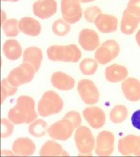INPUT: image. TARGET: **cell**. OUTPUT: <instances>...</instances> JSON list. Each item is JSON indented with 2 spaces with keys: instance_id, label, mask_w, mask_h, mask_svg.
<instances>
[{
  "instance_id": "4",
  "label": "cell",
  "mask_w": 140,
  "mask_h": 157,
  "mask_svg": "<svg viewBox=\"0 0 140 157\" xmlns=\"http://www.w3.org/2000/svg\"><path fill=\"white\" fill-rule=\"evenodd\" d=\"M74 140L79 155L92 156L96 141L90 129L86 126H79L76 131Z\"/></svg>"
},
{
  "instance_id": "21",
  "label": "cell",
  "mask_w": 140,
  "mask_h": 157,
  "mask_svg": "<svg viewBox=\"0 0 140 157\" xmlns=\"http://www.w3.org/2000/svg\"><path fill=\"white\" fill-rule=\"evenodd\" d=\"M43 60L42 50L36 47H30L26 48L23 56V63H29L34 67L36 72L39 70Z\"/></svg>"
},
{
  "instance_id": "38",
  "label": "cell",
  "mask_w": 140,
  "mask_h": 157,
  "mask_svg": "<svg viewBox=\"0 0 140 157\" xmlns=\"http://www.w3.org/2000/svg\"><path fill=\"white\" fill-rule=\"evenodd\" d=\"M2 2H16L19 0H2Z\"/></svg>"
},
{
  "instance_id": "8",
  "label": "cell",
  "mask_w": 140,
  "mask_h": 157,
  "mask_svg": "<svg viewBox=\"0 0 140 157\" xmlns=\"http://www.w3.org/2000/svg\"><path fill=\"white\" fill-rule=\"evenodd\" d=\"M77 90L82 100L88 105L96 104L99 100V92L94 82L89 79L79 81Z\"/></svg>"
},
{
  "instance_id": "24",
  "label": "cell",
  "mask_w": 140,
  "mask_h": 157,
  "mask_svg": "<svg viewBox=\"0 0 140 157\" xmlns=\"http://www.w3.org/2000/svg\"><path fill=\"white\" fill-rule=\"evenodd\" d=\"M3 52L5 57L10 61H16L21 57L22 48L19 43L15 39L6 40L3 46Z\"/></svg>"
},
{
  "instance_id": "31",
  "label": "cell",
  "mask_w": 140,
  "mask_h": 157,
  "mask_svg": "<svg viewBox=\"0 0 140 157\" xmlns=\"http://www.w3.org/2000/svg\"><path fill=\"white\" fill-rule=\"evenodd\" d=\"M13 123L5 118L1 119V138L6 139L9 137L13 133L14 126Z\"/></svg>"
},
{
  "instance_id": "6",
  "label": "cell",
  "mask_w": 140,
  "mask_h": 157,
  "mask_svg": "<svg viewBox=\"0 0 140 157\" xmlns=\"http://www.w3.org/2000/svg\"><path fill=\"white\" fill-rule=\"evenodd\" d=\"M119 45L114 39H109L99 46L95 52V59L101 64H106L118 57L119 53Z\"/></svg>"
},
{
  "instance_id": "17",
  "label": "cell",
  "mask_w": 140,
  "mask_h": 157,
  "mask_svg": "<svg viewBox=\"0 0 140 157\" xmlns=\"http://www.w3.org/2000/svg\"><path fill=\"white\" fill-rule=\"evenodd\" d=\"M94 24L97 29L102 33H112L117 30L118 19L114 16L102 13L97 16Z\"/></svg>"
},
{
  "instance_id": "28",
  "label": "cell",
  "mask_w": 140,
  "mask_h": 157,
  "mask_svg": "<svg viewBox=\"0 0 140 157\" xmlns=\"http://www.w3.org/2000/svg\"><path fill=\"white\" fill-rule=\"evenodd\" d=\"M2 29L6 37H16L19 34V23L16 19H9L2 25Z\"/></svg>"
},
{
  "instance_id": "5",
  "label": "cell",
  "mask_w": 140,
  "mask_h": 157,
  "mask_svg": "<svg viewBox=\"0 0 140 157\" xmlns=\"http://www.w3.org/2000/svg\"><path fill=\"white\" fill-rule=\"evenodd\" d=\"M35 69L32 65L23 63L18 67L11 70L6 78L12 86L18 87L31 82L35 75Z\"/></svg>"
},
{
  "instance_id": "30",
  "label": "cell",
  "mask_w": 140,
  "mask_h": 157,
  "mask_svg": "<svg viewBox=\"0 0 140 157\" xmlns=\"http://www.w3.org/2000/svg\"><path fill=\"white\" fill-rule=\"evenodd\" d=\"M17 87L12 86L7 78H4L1 82V104H3L7 97L14 95L17 91Z\"/></svg>"
},
{
  "instance_id": "27",
  "label": "cell",
  "mask_w": 140,
  "mask_h": 157,
  "mask_svg": "<svg viewBox=\"0 0 140 157\" xmlns=\"http://www.w3.org/2000/svg\"><path fill=\"white\" fill-rule=\"evenodd\" d=\"M98 63L91 58L83 59L79 64V69L81 72L86 75H94L98 70Z\"/></svg>"
},
{
  "instance_id": "23",
  "label": "cell",
  "mask_w": 140,
  "mask_h": 157,
  "mask_svg": "<svg viewBox=\"0 0 140 157\" xmlns=\"http://www.w3.org/2000/svg\"><path fill=\"white\" fill-rule=\"evenodd\" d=\"M40 156H69L62 146L54 140L46 141L42 146L39 151Z\"/></svg>"
},
{
  "instance_id": "37",
  "label": "cell",
  "mask_w": 140,
  "mask_h": 157,
  "mask_svg": "<svg viewBox=\"0 0 140 157\" xmlns=\"http://www.w3.org/2000/svg\"><path fill=\"white\" fill-rule=\"evenodd\" d=\"M79 1L83 3H89V2H92L95 1V0H79Z\"/></svg>"
},
{
  "instance_id": "7",
  "label": "cell",
  "mask_w": 140,
  "mask_h": 157,
  "mask_svg": "<svg viewBox=\"0 0 140 157\" xmlns=\"http://www.w3.org/2000/svg\"><path fill=\"white\" fill-rule=\"evenodd\" d=\"M75 126L70 120L63 117V119L57 121L47 129V133L52 139L61 141L68 140L72 136Z\"/></svg>"
},
{
  "instance_id": "18",
  "label": "cell",
  "mask_w": 140,
  "mask_h": 157,
  "mask_svg": "<svg viewBox=\"0 0 140 157\" xmlns=\"http://www.w3.org/2000/svg\"><path fill=\"white\" fill-rule=\"evenodd\" d=\"M50 81L53 86L63 91L70 90L74 88L75 85L74 78L62 71H56L52 74Z\"/></svg>"
},
{
  "instance_id": "19",
  "label": "cell",
  "mask_w": 140,
  "mask_h": 157,
  "mask_svg": "<svg viewBox=\"0 0 140 157\" xmlns=\"http://www.w3.org/2000/svg\"><path fill=\"white\" fill-rule=\"evenodd\" d=\"M128 70L124 66L114 64L105 68V75L106 79L112 83H116L124 81L128 76Z\"/></svg>"
},
{
  "instance_id": "25",
  "label": "cell",
  "mask_w": 140,
  "mask_h": 157,
  "mask_svg": "<svg viewBox=\"0 0 140 157\" xmlns=\"http://www.w3.org/2000/svg\"><path fill=\"white\" fill-rule=\"evenodd\" d=\"M128 116V110L124 105H117L113 108L110 112V119L114 124H121Z\"/></svg>"
},
{
  "instance_id": "16",
  "label": "cell",
  "mask_w": 140,
  "mask_h": 157,
  "mask_svg": "<svg viewBox=\"0 0 140 157\" xmlns=\"http://www.w3.org/2000/svg\"><path fill=\"white\" fill-rule=\"evenodd\" d=\"M34 142L27 137L17 139L12 144V151L16 155L22 156H32L36 151Z\"/></svg>"
},
{
  "instance_id": "22",
  "label": "cell",
  "mask_w": 140,
  "mask_h": 157,
  "mask_svg": "<svg viewBox=\"0 0 140 157\" xmlns=\"http://www.w3.org/2000/svg\"><path fill=\"white\" fill-rule=\"evenodd\" d=\"M19 30L23 34L32 37H36L41 33L42 27L36 19L29 17H24L19 21Z\"/></svg>"
},
{
  "instance_id": "29",
  "label": "cell",
  "mask_w": 140,
  "mask_h": 157,
  "mask_svg": "<svg viewBox=\"0 0 140 157\" xmlns=\"http://www.w3.org/2000/svg\"><path fill=\"white\" fill-rule=\"evenodd\" d=\"M71 27L64 19H58L52 24V29L54 34L58 36H65L69 33Z\"/></svg>"
},
{
  "instance_id": "15",
  "label": "cell",
  "mask_w": 140,
  "mask_h": 157,
  "mask_svg": "<svg viewBox=\"0 0 140 157\" xmlns=\"http://www.w3.org/2000/svg\"><path fill=\"white\" fill-rule=\"evenodd\" d=\"M124 96L130 102L140 100V81L134 77H129L122 83Z\"/></svg>"
},
{
  "instance_id": "33",
  "label": "cell",
  "mask_w": 140,
  "mask_h": 157,
  "mask_svg": "<svg viewBox=\"0 0 140 157\" xmlns=\"http://www.w3.org/2000/svg\"><path fill=\"white\" fill-rule=\"evenodd\" d=\"M63 117L70 120L74 124L76 128L79 127L82 122L81 115H80V114L78 112H76V111H70V112H69L68 113H66V114Z\"/></svg>"
},
{
  "instance_id": "14",
  "label": "cell",
  "mask_w": 140,
  "mask_h": 157,
  "mask_svg": "<svg viewBox=\"0 0 140 157\" xmlns=\"http://www.w3.org/2000/svg\"><path fill=\"white\" fill-rule=\"evenodd\" d=\"M79 43L86 51H94L99 46V38L94 30L85 29L79 34Z\"/></svg>"
},
{
  "instance_id": "9",
  "label": "cell",
  "mask_w": 140,
  "mask_h": 157,
  "mask_svg": "<svg viewBox=\"0 0 140 157\" xmlns=\"http://www.w3.org/2000/svg\"><path fill=\"white\" fill-rule=\"evenodd\" d=\"M62 17L69 24L78 23L82 17L83 11L79 0H62Z\"/></svg>"
},
{
  "instance_id": "35",
  "label": "cell",
  "mask_w": 140,
  "mask_h": 157,
  "mask_svg": "<svg viewBox=\"0 0 140 157\" xmlns=\"http://www.w3.org/2000/svg\"><path fill=\"white\" fill-rule=\"evenodd\" d=\"M132 126L136 129L140 130V109L136 110L131 117Z\"/></svg>"
},
{
  "instance_id": "12",
  "label": "cell",
  "mask_w": 140,
  "mask_h": 157,
  "mask_svg": "<svg viewBox=\"0 0 140 157\" xmlns=\"http://www.w3.org/2000/svg\"><path fill=\"white\" fill-rule=\"evenodd\" d=\"M32 10L38 17L49 19L56 13L57 3L55 0H38L33 5Z\"/></svg>"
},
{
  "instance_id": "1",
  "label": "cell",
  "mask_w": 140,
  "mask_h": 157,
  "mask_svg": "<svg viewBox=\"0 0 140 157\" xmlns=\"http://www.w3.org/2000/svg\"><path fill=\"white\" fill-rule=\"evenodd\" d=\"M37 117L35 102L32 97L26 95L19 97L16 106L11 108L8 113L9 119L16 125L31 123Z\"/></svg>"
},
{
  "instance_id": "13",
  "label": "cell",
  "mask_w": 140,
  "mask_h": 157,
  "mask_svg": "<svg viewBox=\"0 0 140 157\" xmlns=\"http://www.w3.org/2000/svg\"><path fill=\"white\" fill-rule=\"evenodd\" d=\"M83 115L92 128L98 129L105 125L106 117L102 108L96 106L88 107L83 110Z\"/></svg>"
},
{
  "instance_id": "26",
  "label": "cell",
  "mask_w": 140,
  "mask_h": 157,
  "mask_svg": "<svg viewBox=\"0 0 140 157\" xmlns=\"http://www.w3.org/2000/svg\"><path fill=\"white\" fill-rule=\"evenodd\" d=\"M47 123L43 119H38L32 122L29 127V133L36 138L44 136L47 131Z\"/></svg>"
},
{
  "instance_id": "32",
  "label": "cell",
  "mask_w": 140,
  "mask_h": 157,
  "mask_svg": "<svg viewBox=\"0 0 140 157\" xmlns=\"http://www.w3.org/2000/svg\"><path fill=\"white\" fill-rule=\"evenodd\" d=\"M102 14V10L97 6H92L86 9L84 12V17L89 23H94V21L98 16Z\"/></svg>"
},
{
  "instance_id": "36",
  "label": "cell",
  "mask_w": 140,
  "mask_h": 157,
  "mask_svg": "<svg viewBox=\"0 0 140 157\" xmlns=\"http://www.w3.org/2000/svg\"><path fill=\"white\" fill-rule=\"evenodd\" d=\"M136 42H137L138 44L139 45V47L140 48V29L137 32V34L136 35Z\"/></svg>"
},
{
  "instance_id": "20",
  "label": "cell",
  "mask_w": 140,
  "mask_h": 157,
  "mask_svg": "<svg viewBox=\"0 0 140 157\" xmlns=\"http://www.w3.org/2000/svg\"><path fill=\"white\" fill-rule=\"evenodd\" d=\"M139 23L140 17L132 14L126 9L123 13L120 29L123 34L131 35L136 30Z\"/></svg>"
},
{
  "instance_id": "2",
  "label": "cell",
  "mask_w": 140,
  "mask_h": 157,
  "mask_svg": "<svg viewBox=\"0 0 140 157\" xmlns=\"http://www.w3.org/2000/svg\"><path fill=\"white\" fill-rule=\"evenodd\" d=\"M49 59L52 61L76 63L81 59L82 54L76 44L66 46L53 45L46 51Z\"/></svg>"
},
{
  "instance_id": "10",
  "label": "cell",
  "mask_w": 140,
  "mask_h": 157,
  "mask_svg": "<svg viewBox=\"0 0 140 157\" xmlns=\"http://www.w3.org/2000/svg\"><path fill=\"white\" fill-rule=\"evenodd\" d=\"M115 138L109 131L100 132L96 138L95 153L99 156H109L114 152Z\"/></svg>"
},
{
  "instance_id": "34",
  "label": "cell",
  "mask_w": 140,
  "mask_h": 157,
  "mask_svg": "<svg viewBox=\"0 0 140 157\" xmlns=\"http://www.w3.org/2000/svg\"><path fill=\"white\" fill-rule=\"evenodd\" d=\"M126 9L132 14L140 17V0H130Z\"/></svg>"
},
{
  "instance_id": "3",
  "label": "cell",
  "mask_w": 140,
  "mask_h": 157,
  "mask_svg": "<svg viewBox=\"0 0 140 157\" xmlns=\"http://www.w3.org/2000/svg\"><path fill=\"white\" fill-rule=\"evenodd\" d=\"M63 108V101L54 91L43 94L38 104V112L40 116L46 117L59 113Z\"/></svg>"
},
{
  "instance_id": "11",
  "label": "cell",
  "mask_w": 140,
  "mask_h": 157,
  "mask_svg": "<svg viewBox=\"0 0 140 157\" xmlns=\"http://www.w3.org/2000/svg\"><path fill=\"white\" fill-rule=\"evenodd\" d=\"M118 151L123 156H140V136L129 135L120 139Z\"/></svg>"
}]
</instances>
